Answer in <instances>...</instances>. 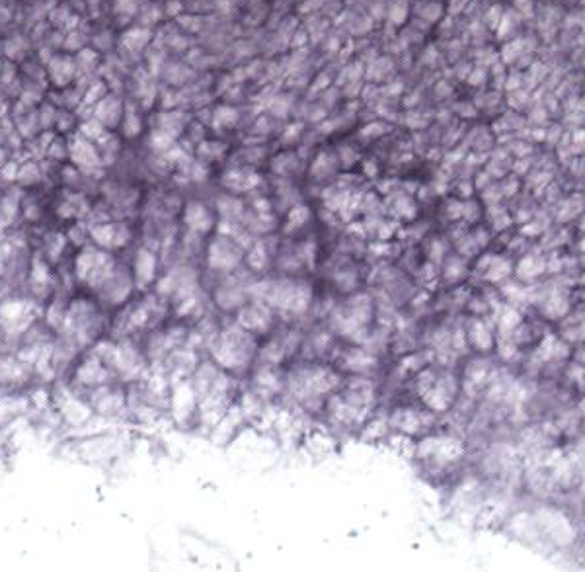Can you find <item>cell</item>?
<instances>
[{
    "label": "cell",
    "mask_w": 585,
    "mask_h": 572,
    "mask_svg": "<svg viewBox=\"0 0 585 572\" xmlns=\"http://www.w3.org/2000/svg\"><path fill=\"white\" fill-rule=\"evenodd\" d=\"M499 20H501V8H499V6H492V8L486 12V22L492 27H498Z\"/></svg>",
    "instance_id": "cell-5"
},
{
    "label": "cell",
    "mask_w": 585,
    "mask_h": 572,
    "mask_svg": "<svg viewBox=\"0 0 585 572\" xmlns=\"http://www.w3.org/2000/svg\"><path fill=\"white\" fill-rule=\"evenodd\" d=\"M388 16H390V20H392L394 24H402V22H406V18H408V8H406L404 4H394Z\"/></svg>",
    "instance_id": "cell-3"
},
{
    "label": "cell",
    "mask_w": 585,
    "mask_h": 572,
    "mask_svg": "<svg viewBox=\"0 0 585 572\" xmlns=\"http://www.w3.org/2000/svg\"><path fill=\"white\" fill-rule=\"evenodd\" d=\"M466 78H468V84H472V86H480V84L486 80V71L482 69V66H478V69H474L472 71V75L466 77Z\"/></svg>",
    "instance_id": "cell-6"
},
{
    "label": "cell",
    "mask_w": 585,
    "mask_h": 572,
    "mask_svg": "<svg viewBox=\"0 0 585 572\" xmlns=\"http://www.w3.org/2000/svg\"><path fill=\"white\" fill-rule=\"evenodd\" d=\"M525 51V45L521 39H517V41H511V43H507L503 49H501V53H499L498 57L501 59V63L503 64H511L521 53Z\"/></svg>",
    "instance_id": "cell-1"
},
{
    "label": "cell",
    "mask_w": 585,
    "mask_h": 572,
    "mask_svg": "<svg viewBox=\"0 0 585 572\" xmlns=\"http://www.w3.org/2000/svg\"><path fill=\"white\" fill-rule=\"evenodd\" d=\"M441 12H443V8L437 2H422L418 6V16L425 22H437L441 18Z\"/></svg>",
    "instance_id": "cell-2"
},
{
    "label": "cell",
    "mask_w": 585,
    "mask_h": 572,
    "mask_svg": "<svg viewBox=\"0 0 585 572\" xmlns=\"http://www.w3.org/2000/svg\"><path fill=\"white\" fill-rule=\"evenodd\" d=\"M521 78H523L521 73H517V75L513 73V75H509V77L505 78V82H503L505 90H507V92H515V90L523 88V86H521Z\"/></svg>",
    "instance_id": "cell-4"
}]
</instances>
